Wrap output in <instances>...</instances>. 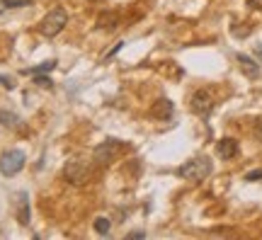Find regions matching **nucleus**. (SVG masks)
<instances>
[{
  "label": "nucleus",
  "mask_w": 262,
  "mask_h": 240,
  "mask_svg": "<svg viewBox=\"0 0 262 240\" xmlns=\"http://www.w3.org/2000/svg\"><path fill=\"white\" fill-rule=\"evenodd\" d=\"M143 235H146L143 231H134V233H129V235H126V240H131V238H143Z\"/></svg>",
  "instance_id": "obj_20"
},
{
  "label": "nucleus",
  "mask_w": 262,
  "mask_h": 240,
  "mask_svg": "<svg viewBox=\"0 0 262 240\" xmlns=\"http://www.w3.org/2000/svg\"><path fill=\"white\" fill-rule=\"evenodd\" d=\"M17 221L22 226H29V197L27 192L17 194Z\"/></svg>",
  "instance_id": "obj_11"
},
{
  "label": "nucleus",
  "mask_w": 262,
  "mask_h": 240,
  "mask_svg": "<svg viewBox=\"0 0 262 240\" xmlns=\"http://www.w3.org/2000/svg\"><path fill=\"white\" fill-rule=\"evenodd\" d=\"M175 114V104L168 100V97H160L153 107H150V117L153 119H160V121H168L170 117Z\"/></svg>",
  "instance_id": "obj_7"
},
{
  "label": "nucleus",
  "mask_w": 262,
  "mask_h": 240,
  "mask_svg": "<svg viewBox=\"0 0 262 240\" xmlns=\"http://www.w3.org/2000/svg\"><path fill=\"white\" fill-rule=\"evenodd\" d=\"M88 175H90V167L85 165L83 160H68L63 167L66 182H71V185H85Z\"/></svg>",
  "instance_id": "obj_5"
},
{
  "label": "nucleus",
  "mask_w": 262,
  "mask_h": 240,
  "mask_svg": "<svg viewBox=\"0 0 262 240\" xmlns=\"http://www.w3.org/2000/svg\"><path fill=\"white\" fill-rule=\"evenodd\" d=\"M90 3H104V0H90Z\"/></svg>",
  "instance_id": "obj_23"
},
{
  "label": "nucleus",
  "mask_w": 262,
  "mask_h": 240,
  "mask_svg": "<svg viewBox=\"0 0 262 240\" xmlns=\"http://www.w3.org/2000/svg\"><path fill=\"white\" fill-rule=\"evenodd\" d=\"M34 83H37V85H41V88H51V85H54V83H51V80H49V78H47V75H41V73H39V75H34Z\"/></svg>",
  "instance_id": "obj_16"
},
{
  "label": "nucleus",
  "mask_w": 262,
  "mask_h": 240,
  "mask_svg": "<svg viewBox=\"0 0 262 240\" xmlns=\"http://www.w3.org/2000/svg\"><path fill=\"white\" fill-rule=\"evenodd\" d=\"M3 8H27L32 5V0H0Z\"/></svg>",
  "instance_id": "obj_15"
},
{
  "label": "nucleus",
  "mask_w": 262,
  "mask_h": 240,
  "mask_svg": "<svg viewBox=\"0 0 262 240\" xmlns=\"http://www.w3.org/2000/svg\"><path fill=\"white\" fill-rule=\"evenodd\" d=\"M117 25H119V17H117L114 12H110V10L100 12V17L95 22V27L102 29V32H112V29H117Z\"/></svg>",
  "instance_id": "obj_10"
},
{
  "label": "nucleus",
  "mask_w": 262,
  "mask_h": 240,
  "mask_svg": "<svg viewBox=\"0 0 262 240\" xmlns=\"http://www.w3.org/2000/svg\"><path fill=\"white\" fill-rule=\"evenodd\" d=\"M119 148H122V143H119V141H114V139L104 141V143H100V146L93 150V160L100 167L110 165V163H112V158L119 153Z\"/></svg>",
  "instance_id": "obj_6"
},
{
  "label": "nucleus",
  "mask_w": 262,
  "mask_h": 240,
  "mask_svg": "<svg viewBox=\"0 0 262 240\" xmlns=\"http://www.w3.org/2000/svg\"><path fill=\"white\" fill-rule=\"evenodd\" d=\"M0 12H3V10H0Z\"/></svg>",
  "instance_id": "obj_25"
},
{
  "label": "nucleus",
  "mask_w": 262,
  "mask_h": 240,
  "mask_svg": "<svg viewBox=\"0 0 262 240\" xmlns=\"http://www.w3.org/2000/svg\"><path fill=\"white\" fill-rule=\"evenodd\" d=\"M0 124H3L5 129H12V131L22 129V119H19L15 112H8V110H0Z\"/></svg>",
  "instance_id": "obj_12"
},
{
  "label": "nucleus",
  "mask_w": 262,
  "mask_h": 240,
  "mask_svg": "<svg viewBox=\"0 0 262 240\" xmlns=\"http://www.w3.org/2000/svg\"><path fill=\"white\" fill-rule=\"evenodd\" d=\"M257 54H260V56H262V44H257Z\"/></svg>",
  "instance_id": "obj_22"
},
{
  "label": "nucleus",
  "mask_w": 262,
  "mask_h": 240,
  "mask_svg": "<svg viewBox=\"0 0 262 240\" xmlns=\"http://www.w3.org/2000/svg\"><path fill=\"white\" fill-rule=\"evenodd\" d=\"M238 141L235 139H221L216 143V156L221 158V160H231V158L238 156Z\"/></svg>",
  "instance_id": "obj_8"
},
{
  "label": "nucleus",
  "mask_w": 262,
  "mask_h": 240,
  "mask_svg": "<svg viewBox=\"0 0 262 240\" xmlns=\"http://www.w3.org/2000/svg\"><path fill=\"white\" fill-rule=\"evenodd\" d=\"M56 68V61H47V63H39L34 68H25L22 73L25 75H39V73H49V71H54Z\"/></svg>",
  "instance_id": "obj_13"
},
{
  "label": "nucleus",
  "mask_w": 262,
  "mask_h": 240,
  "mask_svg": "<svg viewBox=\"0 0 262 240\" xmlns=\"http://www.w3.org/2000/svg\"><path fill=\"white\" fill-rule=\"evenodd\" d=\"M235 61L241 63V71H243L248 78H260V63L255 61V58H250V56H245V54H238L235 56Z\"/></svg>",
  "instance_id": "obj_9"
},
{
  "label": "nucleus",
  "mask_w": 262,
  "mask_h": 240,
  "mask_svg": "<svg viewBox=\"0 0 262 240\" xmlns=\"http://www.w3.org/2000/svg\"><path fill=\"white\" fill-rule=\"evenodd\" d=\"M122 47H124V41H119V44H117V47H114L112 51L107 54V58H112V56H117V54H119V49H122Z\"/></svg>",
  "instance_id": "obj_19"
},
{
  "label": "nucleus",
  "mask_w": 262,
  "mask_h": 240,
  "mask_svg": "<svg viewBox=\"0 0 262 240\" xmlns=\"http://www.w3.org/2000/svg\"><path fill=\"white\" fill-rule=\"evenodd\" d=\"M211 170H214L211 158L196 156L178 167V175L182 177V180H187V182H202V180H206V177L211 175Z\"/></svg>",
  "instance_id": "obj_1"
},
{
  "label": "nucleus",
  "mask_w": 262,
  "mask_h": 240,
  "mask_svg": "<svg viewBox=\"0 0 262 240\" xmlns=\"http://www.w3.org/2000/svg\"><path fill=\"white\" fill-rule=\"evenodd\" d=\"M25 163H27V158L19 148H10L5 153H0V172L5 177H15L17 172H22Z\"/></svg>",
  "instance_id": "obj_3"
},
{
  "label": "nucleus",
  "mask_w": 262,
  "mask_h": 240,
  "mask_svg": "<svg viewBox=\"0 0 262 240\" xmlns=\"http://www.w3.org/2000/svg\"><path fill=\"white\" fill-rule=\"evenodd\" d=\"M95 231L100 233V235H107V233L112 231V223L107 221L104 216H100V219H95Z\"/></svg>",
  "instance_id": "obj_14"
},
{
  "label": "nucleus",
  "mask_w": 262,
  "mask_h": 240,
  "mask_svg": "<svg viewBox=\"0 0 262 240\" xmlns=\"http://www.w3.org/2000/svg\"><path fill=\"white\" fill-rule=\"evenodd\" d=\"M245 180H248V182H255V180H262V170H253V172H248V175H245Z\"/></svg>",
  "instance_id": "obj_17"
},
{
  "label": "nucleus",
  "mask_w": 262,
  "mask_h": 240,
  "mask_svg": "<svg viewBox=\"0 0 262 240\" xmlns=\"http://www.w3.org/2000/svg\"><path fill=\"white\" fill-rule=\"evenodd\" d=\"M189 107H192V112H194L196 117L209 119V114L214 112V95L209 93V90H196L192 95V100H189Z\"/></svg>",
  "instance_id": "obj_4"
},
{
  "label": "nucleus",
  "mask_w": 262,
  "mask_h": 240,
  "mask_svg": "<svg viewBox=\"0 0 262 240\" xmlns=\"http://www.w3.org/2000/svg\"><path fill=\"white\" fill-rule=\"evenodd\" d=\"M250 3H257V0H250Z\"/></svg>",
  "instance_id": "obj_24"
},
{
  "label": "nucleus",
  "mask_w": 262,
  "mask_h": 240,
  "mask_svg": "<svg viewBox=\"0 0 262 240\" xmlns=\"http://www.w3.org/2000/svg\"><path fill=\"white\" fill-rule=\"evenodd\" d=\"M66 22H68V15H66V10H61V8L49 10L47 15H44V19L39 22V34H41V37H47V39L58 37V34L63 32Z\"/></svg>",
  "instance_id": "obj_2"
},
{
  "label": "nucleus",
  "mask_w": 262,
  "mask_h": 240,
  "mask_svg": "<svg viewBox=\"0 0 262 240\" xmlns=\"http://www.w3.org/2000/svg\"><path fill=\"white\" fill-rule=\"evenodd\" d=\"M257 136L262 139V121H257Z\"/></svg>",
  "instance_id": "obj_21"
},
{
  "label": "nucleus",
  "mask_w": 262,
  "mask_h": 240,
  "mask_svg": "<svg viewBox=\"0 0 262 240\" xmlns=\"http://www.w3.org/2000/svg\"><path fill=\"white\" fill-rule=\"evenodd\" d=\"M0 85H3L5 90H12V88H15V85H12V80H10L8 75H0Z\"/></svg>",
  "instance_id": "obj_18"
}]
</instances>
